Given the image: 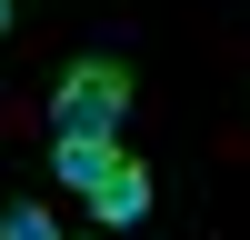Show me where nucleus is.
Returning <instances> with one entry per match:
<instances>
[{"instance_id":"f257e3e1","label":"nucleus","mask_w":250,"mask_h":240,"mask_svg":"<svg viewBox=\"0 0 250 240\" xmlns=\"http://www.w3.org/2000/svg\"><path fill=\"white\" fill-rule=\"evenodd\" d=\"M120 110H130V70L120 60H70L50 90V140H120Z\"/></svg>"},{"instance_id":"f03ea898","label":"nucleus","mask_w":250,"mask_h":240,"mask_svg":"<svg viewBox=\"0 0 250 240\" xmlns=\"http://www.w3.org/2000/svg\"><path fill=\"white\" fill-rule=\"evenodd\" d=\"M90 220H100V230H130V220H150V170H140V160H120V170L90 190Z\"/></svg>"},{"instance_id":"7ed1b4c3","label":"nucleus","mask_w":250,"mask_h":240,"mask_svg":"<svg viewBox=\"0 0 250 240\" xmlns=\"http://www.w3.org/2000/svg\"><path fill=\"white\" fill-rule=\"evenodd\" d=\"M110 170H120V150H110V140H50V180H60V190H80V200H90Z\"/></svg>"},{"instance_id":"20e7f679","label":"nucleus","mask_w":250,"mask_h":240,"mask_svg":"<svg viewBox=\"0 0 250 240\" xmlns=\"http://www.w3.org/2000/svg\"><path fill=\"white\" fill-rule=\"evenodd\" d=\"M0 240H60V220L30 210V200H10V210H0Z\"/></svg>"},{"instance_id":"39448f33","label":"nucleus","mask_w":250,"mask_h":240,"mask_svg":"<svg viewBox=\"0 0 250 240\" xmlns=\"http://www.w3.org/2000/svg\"><path fill=\"white\" fill-rule=\"evenodd\" d=\"M0 30H10V0H0Z\"/></svg>"}]
</instances>
